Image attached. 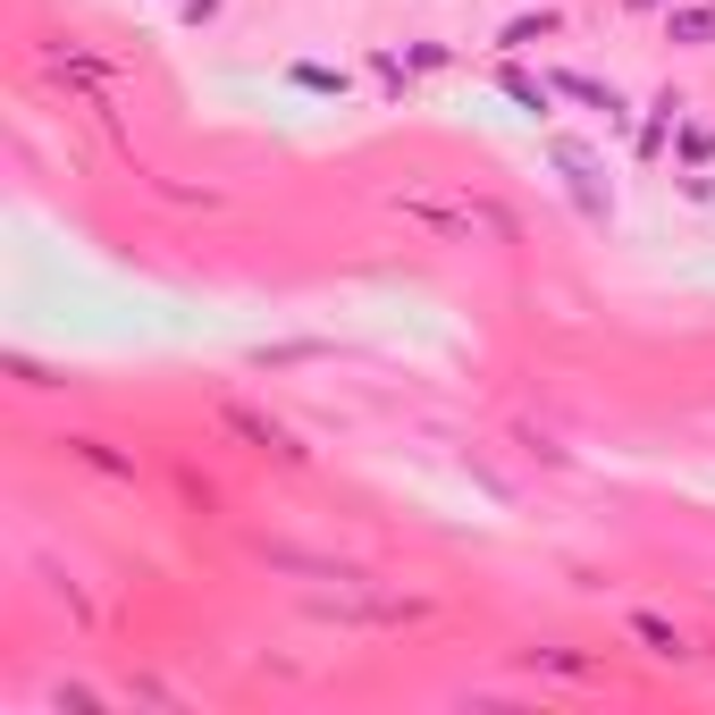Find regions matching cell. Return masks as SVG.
Here are the masks:
<instances>
[{
    "mask_svg": "<svg viewBox=\"0 0 715 715\" xmlns=\"http://www.w3.org/2000/svg\"><path fill=\"white\" fill-rule=\"evenodd\" d=\"M211 9H219V0H186V17H195V26H202V17H211Z\"/></svg>",
    "mask_w": 715,
    "mask_h": 715,
    "instance_id": "52a82bcc",
    "label": "cell"
},
{
    "mask_svg": "<svg viewBox=\"0 0 715 715\" xmlns=\"http://www.w3.org/2000/svg\"><path fill=\"white\" fill-rule=\"evenodd\" d=\"M631 640H640L649 656H682V631H674L665 615H631Z\"/></svg>",
    "mask_w": 715,
    "mask_h": 715,
    "instance_id": "5b68a950",
    "label": "cell"
},
{
    "mask_svg": "<svg viewBox=\"0 0 715 715\" xmlns=\"http://www.w3.org/2000/svg\"><path fill=\"white\" fill-rule=\"evenodd\" d=\"M228 429H236V438H253V447H261V455H303V447H294V438H287V429H278V422H261V413H244V404H228Z\"/></svg>",
    "mask_w": 715,
    "mask_h": 715,
    "instance_id": "6da1fadb",
    "label": "cell"
},
{
    "mask_svg": "<svg viewBox=\"0 0 715 715\" xmlns=\"http://www.w3.org/2000/svg\"><path fill=\"white\" fill-rule=\"evenodd\" d=\"M497 85H505V101H522V110H530V118H548V101H555V85L548 76H530V67H497Z\"/></svg>",
    "mask_w": 715,
    "mask_h": 715,
    "instance_id": "7a4b0ae2",
    "label": "cell"
},
{
    "mask_svg": "<svg viewBox=\"0 0 715 715\" xmlns=\"http://www.w3.org/2000/svg\"><path fill=\"white\" fill-rule=\"evenodd\" d=\"M555 93H573V101H589L606 127H623V93L615 85H598V76H555Z\"/></svg>",
    "mask_w": 715,
    "mask_h": 715,
    "instance_id": "3957f363",
    "label": "cell"
},
{
    "mask_svg": "<svg viewBox=\"0 0 715 715\" xmlns=\"http://www.w3.org/2000/svg\"><path fill=\"white\" fill-rule=\"evenodd\" d=\"M665 34H674V42H715V0H682V9H665Z\"/></svg>",
    "mask_w": 715,
    "mask_h": 715,
    "instance_id": "277c9868",
    "label": "cell"
},
{
    "mask_svg": "<svg viewBox=\"0 0 715 715\" xmlns=\"http://www.w3.org/2000/svg\"><path fill=\"white\" fill-rule=\"evenodd\" d=\"M631 9H665V0H631Z\"/></svg>",
    "mask_w": 715,
    "mask_h": 715,
    "instance_id": "ba28073f",
    "label": "cell"
},
{
    "mask_svg": "<svg viewBox=\"0 0 715 715\" xmlns=\"http://www.w3.org/2000/svg\"><path fill=\"white\" fill-rule=\"evenodd\" d=\"M555 26H564L555 9H539V17H514V26H505V51H522V42H548Z\"/></svg>",
    "mask_w": 715,
    "mask_h": 715,
    "instance_id": "8992f818",
    "label": "cell"
}]
</instances>
